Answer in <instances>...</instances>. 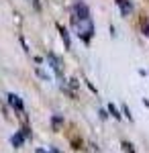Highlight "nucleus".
<instances>
[{"mask_svg": "<svg viewBox=\"0 0 149 153\" xmlns=\"http://www.w3.org/2000/svg\"><path fill=\"white\" fill-rule=\"evenodd\" d=\"M72 23H74V29H76V35L80 37L84 43H88L94 35V23H92L90 14H86V16L72 14Z\"/></svg>", "mask_w": 149, "mask_h": 153, "instance_id": "1", "label": "nucleus"}, {"mask_svg": "<svg viewBox=\"0 0 149 153\" xmlns=\"http://www.w3.org/2000/svg\"><path fill=\"white\" fill-rule=\"evenodd\" d=\"M47 61H49V65H51V70L57 74V78H61L63 80V70H61V63H59V59L53 55V53H49L47 55Z\"/></svg>", "mask_w": 149, "mask_h": 153, "instance_id": "2", "label": "nucleus"}, {"mask_svg": "<svg viewBox=\"0 0 149 153\" xmlns=\"http://www.w3.org/2000/svg\"><path fill=\"white\" fill-rule=\"evenodd\" d=\"M27 135H29V129H21V131H19V133H16V135L10 139V143L14 145V147H21V145L25 143V137H27Z\"/></svg>", "mask_w": 149, "mask_h": 153, "instance_id": "3", "label": "nucleus"}, {"mask_svg": "<svg viewBox=\"0 0 149 153\" xmlns=\"http://www.w3.org/2000/svg\"><path fill=\"white\" fill-rule=\"evenodd\" d=\"M8 104H10L14 110H19V112H23V110H25L23 100H21V98H19L16 94H8Z\"/></svg>", "mask_w": 149, "mask_h": 153, "instance_id": "4", "label": "nucleus"}, {"mask_svg": "<svg viewBox=\"0 0 149 153\" xmlns=\"http://www.w3.org/2000/svg\"><path fill=\"white\" fill-rule=\"evenodd\" d=\"M57 31H59V37L63 39V43H66V49H69L72 47V39H69V33L61 27V25H57Z\"/></svg>", "mask_w": 149, "mask_h": 153, "instance_id": "5", "label": "nucleus"}, {"mask_svg": "<svg viewBox=\"0 0 149 153\" xmlns=\"http://www.w3.org/2000/svg\"><path fill=\"white\" fill-rule=\"evenodd\" d=\"M61 123H63V118H61V117H53V118H51V127H53V131H57Z\"/></svg>", "mask_w": 149, "mask_h": 153, "instance_id": "6", "label": "nucleus"}, {"mask_svg": "<svg viewBox=\"0 0 149 153\" xmlns=\"http://www.w3.org/2000/svg\"><path fill=\"white\" fill-rule=\"evenodd\" d=\"M108 112L112 114L115 118H121V114H118V110H116V106L115 104H108Z\"/></svg>", "mask_w": 149, "mask_h": 153, "instance_id": "7", "label": "nucleus"}, {"mask_svg": "<svg viewBox=\"0 0 149 153\" xmlns=\"http://www.w3.org/2000/svg\"><path fill=\"white\" fill-rule=\"evenodd\" d=\"M123 149H125L127 153H135V149H133V145H131V143H127V141L123 143Z\"/></svg>", "mask_w": 149, "mask_h": 153, "instance_id": "8", "label": "nucleus"}, {"mask_svg": "<svg viewBox=\"0 0 149 153\" xmlns=\"http://www.w3.org/2000/svg\"><path fill=\"white\" fill-rule=\"evenodd\" d=\"M35 153H47V151H43V149H37V151H35Z\"/></svg>", "mask_w": 149, "mask_h": 153, "instance_id": "9", "label": "nucleus"}, {"mask_svg": "<svg viewBox=\"0 0 149 153\" xmlns=\"http://www.w3.org/2000/svg\"><path fill=\"white\" fill-rule=\"evenodd\" d=\"M118 2H121V0H116V4H118Z\"/></svg>", "mask_w": 149, "mask_h": 153, "instance_id": "10", "label": "nucleus"}]
</instances>
